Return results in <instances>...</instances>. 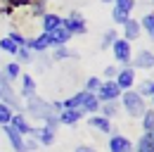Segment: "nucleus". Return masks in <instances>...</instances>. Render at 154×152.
Returning a JSON list of instances; mask_svg holds the SVG:
<instances>
[{
  "mask_svg": "<svg viewBox=\"0 0 154 152\" xmlns=\"http://www.w3.org/2000/svg\"><path fill=\"white\" fill-rule=\"evenodd\" d=\"M24 114L26 116H33L36 121H40L43 126H48V128H59V121H57V109L52 107V102H48L45 97H40V95H33V97H29L26 100V105H24Z\"/></svg>",
  "mask_w": 154,
  "mask_h": 152,
  "instance_id": "1",
  "label": "nucleus"
},
{
  "mask_svg": "<svg viewBox=\"0 0 154 152\" xmlns=\"http://www.w3.org/2000/svg\"><path fill=\"white\" fill-rule=\"evenodd\" d=\"M119 105H121V109L128 114L131 119H140L145 109H147V102H145V97L142 95H137V90H123L121 97H119Z\"/></svg>",
  "mask_w": 154,
  "mask_h": 152,
  "instance_id": "2",
  "label": "nucleus"
},
{
  "mask_svg": "<svg viewBox=\"0 0 154 152\" xmlns=\"http://www.w3.org/2000/svg\"><path fill=\"white\" fill-rule=\"evenodd\" d=\"M62 26L71 33V36H85L88 33V24H85V17L81 14V12H69L66 17H64V21H62Z\"/></svg>",
  "mask_w": 154,
  "mask_h": 152,
  "instance_id": "3",
  "label": "nucleus"
},
{
  "mask_svg": "<svg viewBox=\"0 0 154 152\" xmlns=\"http://www.w3.org/2000/svg\"><path fill=\"white\" fill-rule=\"evenodd\" d=\"M109 50H112L114 59L121 64V67H128V64H131V57H133V43H128V40H123V38H116Z\"/></svg>",
  "mask_w": 154,
  "mask_h": 152,
  "instance_id": "4",
  "label": "nucleus"
},
{
  "mask_svg": "<svg viewBox=\"0 0 154 152\" xmlns=\"http://www.w3.org/2000/svg\"><path fill=\"white\" fill-rule=\"evenodd\" d=\"M114 10H112V19H114V26H123V21L128 17H133L135 10V0H114L112 2Z\"/></svg>",
  "mask_w": 154,
  "mask_h": 152,
  "instance_id": "5",
  "label": "nucleus"
},
{
  "mask_svg": "<svg viewBox=\"0 0 154 152\" xmlns=\"http://www.w3.org/2000/svg\"><path fill=\"white\" fill-rule=\"evenodd\" d=\"M121 93H123V90L116 86L114 78H109V81H107V78H102V86H100V90L95 93V97L100 100V102H114V100L121 97Z\"/></svg>",
  "mask_w": 154,
  "mask_h": 152,
  "instance_id": "6",
  "label": "nucleus"
},
{
  "mask_svg": "<svg viewBox=\"0 0 154 152\" xmlns=\"http://www.w3.org/2000/svg\"><path fill=\"white\" fill-rule=\"evenodd\" d=\"M31 138H33L38 145H43V147H52L55 140H57V131H55V128H48V126L40 124V126H33Z\"/></svg>",
  "mask_w": 154,
  "mask_h": 152,
  "instance_id": "7",
  "label": "nucleus"
},
{
  "mask_svg": "<svg viewBox=\"0 0 154 152\" xmlns=\"http://www.w3.org/2000/svg\"><path fill=\"white\" fill-rule=\"evenodd\" d=\"M135 78H137V74H135V69L131 64H128V67H121V69L116 71V76H114L116 86H119L121 90H131L135 86Z\"/></svg>",
  "mask_w": 154,
  "mask_h": 152,
  "instance_id": "8",
  "label": "nucleus"
},
{
  "mask_svg": "<svg viewBox=\"0 0 154 152\" xmlns=\"http://www.w3.org/2000/svg\"><path fill=\"white\" fill-rule=\"evenodd\" d=\"M131 67H133L135 71H137V69H154V52L147 50V48L137 50V52L131 57Z\"/></svg>",
  "mask_w": 154,
  "mask_h": 152,
  "instance_id": "9",
  "label": "nucleus"
},
{
  "mask_svg": "<svg viewBox=\"0 0 154 152\" xmlns=\"http://www.w3.org/2000/svg\"><path fill=\"white\" fill-rule=\"evenodd\" d=\"M19 100H29L33 95H38V83L31 74H21L19 76Z\"/></svg>",
  "mask_w": 154,
  "mask_h": 152,
  "instance_id": "10",
  "label": "nucleus"
},
{
  "mask_svg": "<svg viewBox=\"0 0 154 152\" xmlns=\"http://www.w3.org/2000/svg\"><path fill=\"white\" fill-rule=\"evenodd\" d=\"M10 126H12L17 133H21L24 138H26V135H31V131H33V126H31L29 116H26L24 112H14V114H12V119H10Z\"/></svg>",
  "mask_w": 154,
  "mask_h": 152,
  "instance_id": "11",
  "label": "nucleus"
},
{
  "mask_svg": "<svg viewBox=\"0 0 154 152\" xmlns=\"http://www.w3.org/2000/svg\"><path fill=\"white\" fill-rule=\"evenodd\" d=\"M26 48L36 55V52H48L50 50V33H45V31H40L38 36L29 38L26 40Z\"/></svg>",
  "mask_w": 154,
  "mask_h": 152,
  "instance_id": "12",
  "label": "nucleus"
},
{
  "mask_svg": "<svg viewBox=\"0 0 154 152\" xmlns=\"http://www.w3.org/2000/svg\"><path fill=\"white\" fill-rule=\"evenodd\" d=\"M123 40H128V43H133V40H137V38L142 36V29H140V19H133L128 17L126 21H123Z\"/></svg>",
  "mask_w": 154,
  "mask_h": 152,
  "instance_id": "13",
  "label": "nucleus"
},
{
  "mask_svg": "<svg viewBox=\"0 0 154 152\" xmlns=\"http://www.w3.org/2000/svg\"><path fill=\"white\" fill-rule=\"evenodd\" d=\"M83 116H85L83 109H62L57 114V121L59 126H76L78 121H83Z\"/></svg>",
  "mask_w": 154,
  "mask_h": 152,
  "instance_id": "14",
  "label": "nucleus"
},
{
  "mask_svg": "<svg viewBox=\"0 0 154 152\" xmlns=\"http://www.w3.org/2000/svg\"><path fill=\"white\" fill-rule=\"evenodd\" d=\"M88 126H90V128H95V131H100V133H112V131H114L112 121H109V119H104L102 114H90V116H88Z\"/></svg>",
  "mask_w": 154,
  "mask_h": 152,
  "instance_id": "15",
  "label": "nucleus"
},
{
  "mask_svg": "<svg viewBox=\"0 0 154 152\" xmlns=\"http://www.w3.org/2000/svg\"><path fill=\"white\" fill-rule=\"evenodd\" d=\"M0 131L7 135V140H10V145H12V150H14V152H26V150H24V135H21V133H17L10 124L2 126Z\"/></svg>",
  "mask_w": 154,
  "mask_h": 152,
  "instance_id": "16",
  "label": "nucleus"
},
{
  "mask_svg": "<svg viewBox=\"0 0 154 152\" xmlns=\"http://www.w3.org/2000/svg\"><path fill=\"white\" fill-rule=\"evenodd\" d=\"M40 21H43V31H45V33H52L55 29H59V26H62L64 17H62V14H57V12H45V14L40 17Z\"/></svg>",
  "mask_w": 154,
  "mask_h": 152,
  "instance_id": "17",
  "label": "nucleus"
},
{
  "mask_svg": "<svg viewBox=\"0 0 154 152\" xmlns=\"http://www.w3.org/2000/svg\"><path fill=\"white\" fill-rule=\"evenodd\" d=\"M109 152H133V143L126 135H112L109 138Z\"/></svg>",
  "mask_w": 154,
  "mask_h": 152,
  "instance_id": "18",
  "label": "nucleus"
},
{
  "mask_svg": "<svg viewBox=\"0 0 154 152\" xmlns=\"http://www.w3.org/2000/svg\"><path fill=\"white\" fill-rule=\"evenodd\" d=\"M71 33L64 29V26H59V29H55L52 33H50V48H59V45H69L71 43Z\"/></svg>",
  "mask_w": 154,
  "mask_h": 152,
  "instance_id": "19",
  "label": "nucleus"
},
{
  "mask_svg": "<svg viewBox=\"0 0 154 152\" xmlns=\"http://www.w3.org/2000/svg\"><path fill=\"white\" fill-rule=\"evenodd\" d=\"M52 50V62H62V59H78V52H74L69 45H59V48H50Z\"/></svg>",
  "mask_w": 154,
  "mask_h": 152,
  "instance_id": "20",
  "label": "nucleus"
},
{
  "mask_svg": "<svg viewBox=\"0 0 154 152\" xmlns=\"http://www.w3.org/2000/svg\"><path fill=\"white\" fill-rule=\"evenodd\" d=\"M119 112H121V105H119V100H114V102H102L97 114H102L104 119H109V121H112L114 116H119Z\"/></svg>",
  "mask_w": 154,
  "mask_h": 152,
  "instance_id": "21",
  "label": "nucleus"
},
{
  "mask_svg": "<svg viewBox=\"0 0 154 152\" xmlns=\"http://www.w3.org/2000/svg\"><path fill=\"white\" fill-rule=\"evenodd\" d=\"M85 90H78V93H74V95H69L62 105H64V109H81V105H83V100H85Z\"/></svg>",
  "mask_w": 154,
  "mask_h": 152,
  "instance_id": "22",
  "label": "nucleus"
},
{
  "mask_svg": "<svg viewBox=\"0 0 154 152\" xmlns=\"http://www.w3.org/2000/svg\"><path fill=\"white\" fill-rule=\"evenodd\" d=\"M100 105H102V102L97 100L95 95L88 93V95H85V100H83V105H81V109L90 116V114H97V112H100Z\"/></svg>",
  "mask_w": 154,
  "mask_h": 152,
  "instance_id": "23",
  "label": "nucleus"
},
{
  "mask_svg": "<svg viewBox=\"0 0 154 152\" xmlns=\"http://www.w3.org/2000/svg\"><path fill=\"white\" fill-rule=\"evenodd\" d=\"M133 152H154V140L149 133H142L140 138H137V143H135Z\"/></svg>",
  "mask_w": 154,
  "mask_h": 152,
  "instance_id": "24",
  "label": "nucleus"
},
{
  "mask_svg": "<svg viewBox=\"0 0 154 152\" xmlns=\"http://www.w3.org/2000/svg\"><path fill=\"white\" fill-rule=\"evenodd\" d=\"M2 74L7 76V81H12V83H14V81H19V76L24 74V71H21V64H19V62H10V64H5Z\"/></svg>",
  "mask_w": 154,
  "mask_h": 152,
  "instance_id": "25",
  "label": "nucleus"
},
{
  "mask_svg": "<svg viewBox=\"0 0 154 152\" xmlns=\"http://www.w3.org/2000/svg\"><path fill=\"white\" fill-rule=\"evenodd\" d=\"M140 29H142V33H147L154 40V12H147L145 17L140 19Z\"/></svg>",
  "mask_w": 154,
  "mask_h": 152,
  "instance_id": "26",
  "label": "nucleus"
},
{
  "mask_svg": "<svg viewBox=\"0 0 154 152\" xmlns=\"http://www.w3.org/2000/svg\"><path fill=\"white\" fill-rule=\"evenodd\" d=\"M116 38H119V31H116V26L107 29V31L102 33V40H100V48H102V50H109V48H112V43H114Z\"/></svg>",
  "mask_w": 154,
  "mask_h": 152,
  "instance_id": "27",
  "label": "nucleus"
},
{
  "mask_svg": "<svg viewBox=\"0 0 154 152\" xmlns=\"http://www.w3.org/2000/svg\"><path fill=\"white\" fill-rule=\"evenodd\" d=\"M142 119V133H154V109H145V114L140 116Z\"/></svg>",
  "mask_w": 154,
  "mask_h": 152,
  "instance_id": "28",
  "label": "nucleus"
},
{
  "mask_svg": "<svg viewBox=\"0 0 154 152\" xmlns=\"http://www.w3.org/2000/svg\"><path fill=\"white\" fill-rule=\"evenodd\" d=\"M45 12H48V2H45V0H36V2L29 7V14H31V19H40Z\"/></svg>",
  "mask_w": 154,
  "mask_h": 152,
  "instance_id": "29",
  "label": "nucleus"
},
{
  "mask_svg": "<svg viewBox=\"0 0 154 152\" xmlns=\"http://www.w3.org/2000/svg\"><path fill=\"white\" fill-rule=\"evenodd\" d=\"M17 59H14V62H19L21 67H24V64H31V62H33V52H31V50H29V48H26V45H24V48H19V50H17Z\"/></svg>",
  "mask_w": 154,
  "mask_h": 152,
  "instance_id": "30",
  "label": "nucleus"
},
{
  "mask_svg": "<svg viewBox=\"0 0 154 152\" xmlns=\"http://www.w3.org/2000/svg\"><path fill=\"white\" fill-rule=\"evenodd\" d=\"M0 2H5V5H10L14 12H19V10H29L36 0H0Z\"/></svg>",
  "mask_w": 154,
  "mask_h": 152,
  "instance_id": "31",
  "label": "nucleus"
},
{
  "mask_svg": "<svg viewBox=\"0 0 154 152\" xmlns=\"http://www.w3.org/2000/svg\"><path fill=\"white\" fill-rule=\"evenodd\" d=\"M137 95H142V97H152L154 95V81L152 78H145V81L137 86Z\"/></svg>",
  "mask_w": 154,
  "mask_h": 152,
  "instance_id": "32",
  "label": "nucleus"
},
{
  "mask_svg": "<svg viewBox=\"0 0 154 152\" xmlns=\"http://www.w3.org/2000/svg\"><path fill=\"white\" fill-rule=\"evenodd\" d=\"M100 86H102V78H100V76H88V81H85V88H83V90L95 95L97 90H100Z\"/></svg>",
  "mask_w": 154,
  "mask_h": 152,
  "instance_id": "33",
  "label": "nucleus"
},
{
  "mask_svg": "<svg viewBox=\"0 0 154 152\" xmlns=\"http://www.w3.org/2000/svg\"><path fill=\"white\" fill-rule=\"evenodd\" d=\"M12 114H14V112H12V109H10V107H7L5 102H0V128L10 124V119H12Z\"/></svg>",
  "mask_w": 154,
  "mask_h": 152,
  "instance_id": "34",
  "label": "nucleus"
},
{
  "mask_svg": "<svg viewBox=\"0 0 154 152\" xmlns=\"http://www.w3.org/2000/svg\"><path fill=\"white\" fill-rule=\"evenodd\" d=\"M0 50H2V52H7V55H12V57H14L19 48H17V45H14V43H12L10 38H0Z\"/></svg>",
  "mask_w": 154,
  "mask_h": 152,
  "instance_id": "35",
  "label": "nucleus"
},
{
  "mask_svg": "<svg viewBox=\"0 0 154 152\" xmlns=\"http://www.w3.org/2000/svg\"><path fill=\"white\" fill-rule=\"evenodd\" d=\"M7 38H10L17 48H24V45H26V40H29V38H24V33H21V31H10V33H7Z\"/></svg>",
  "mask_w": 154,
  "mask_h": 152,
  "instance_id": "36",
  "label": "nucleus"
},
{
  "mask_svg": "<svg viewBox=\"0 0 154 152\" xmlns=\"http://www.w3.org/2000/svg\"><path fill=\"white\" fill-rule=\"evenodd\" d=\"M24 150L26 152H36L38 150V143H36L31 135H26V138H24Z\"/></svg>",
  "mask_w": 154,
  "mask_h": 152,
  "instance_id": "37",
  "label": "nucleus"
},
{
  "mask_svg": "<svg viewBox=\"0 0 154 152\" xmlns=\"http://www.w3.org/2000/svg\"><path fill=\"white\" fill-rule=\"evenodd\" d=\"M0 17H5V19H12V17H14V10H12L10 5L0 2Z\"/></svg>",
  "mask_w": 154,
  "mask_h": 152,
  "instance_id": "38",
  "label": "nucleus"
},
{
  "mask_svg": "<svg viewBox=\"0 0 154 152\" xmlns=\"http://www.w3.org/2000/svg\"><path fill=\"white\" fill-rule=\"evenodd\" d=\"M116 71H119V67H114V64H109V67H104V71H102V76H107V81L109 78H114Z\"/></svg>",
  "mask_w": 154,
  "mask_h": 152,
  "instance_id": "39",
  "label": "nucleus"
},
{
  "mask_svg": "<svg viewBox=\"0 0 154 152\" xmlns=\"http://www.w3.org/2000/svg\"><path fill=\"white\" fill-rule=\"evenodd\" d=\"M74 152H97V150L93 147V145H78V147H76Z\"/></svg>",
  "mask_w": 154,
  "mask_h": 152,
  "instance_id": "40",
  "label": "nucleus"
},
{
  "mask_svg": "<svg viewBox=\"0 0 154 152\" xmlns=\"http://www.w3.org/2000/svg\"><path fill=\"white\" fill-rule=\"evenodd\" d=\"M102 2H107V5H112V2H114V0H102Z\"/></svg>",
  "mask_w": 154,
  "mask_h": 152,
  "instance_id": "41",
  "label": "nucleus"
},
{
  "mask_svg": "<svg viewBox=\"0 0 154 152\" xmlns=\"http://www.w3.org/2000/svg\"><path fill=\"white\" fill-rule=\"evenodd\" d=\"M152 105H154V95H152Z\"/></svg>",
  "mask_w": 154,
  "mask_h": 152,
  "instance_id": "42",
  "label": "nucleus"
},
{
  "mask_svg": "<svg viewBox=\"0 0 154 152\" xmlns=\"http://www.w3.org/2000/svg\"><path fill=\"white\" fill-rule=\"evenodd\" d=\"M152 140H154V133H152Z\"/></svg>",
  "mask_w": 154,
  "mask_h": 152,
  "instance_id": "43",
  "label": "nucleus"
},
{
  "mask_svg": "<svg viewBox=\"0 0 154 152\" xmlns=\"http://www.w3.org/2000/svg\"><path fill=\"white\" fill-rule=\"evenodd\" d=\"M45 2H50V0H45Z\"/></svg>",
  "mask_w": 154,
  "mask_h": 152,
  "instance_id": "44",
  "label": "nucleus"
},
{
  "mask_svg": "<svg viewBox=\"0 0 154 152\" xmlns=\"http://www.w3.org/2000/svg\"><path fill=\"white\" fill-rule=\"evenodd\" d=\"M152 2H154V0H152Z\"/></svg>",
  "mask_w": 154,
  "mask_h": 152,
  "instance_id": "45",
  "label": "nucleus"
}]
</instances>
